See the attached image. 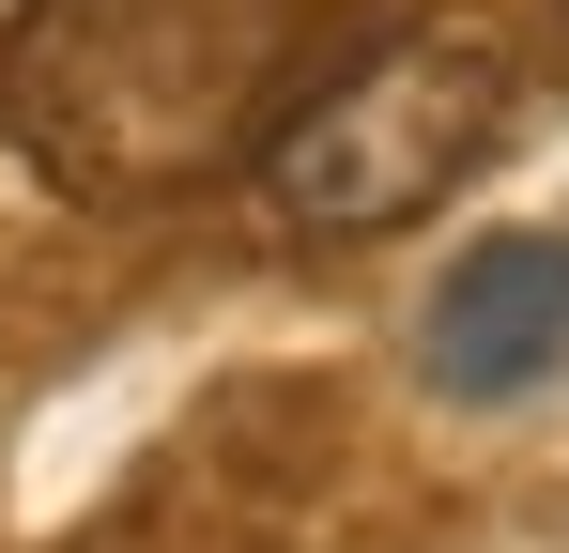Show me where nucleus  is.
<instances>
[{
	"mask_svg": "<svg viewBox=\"0 0 569 553\" xmlns=\"http://www.w3.org/2000/svg\"><path fill=\"white\" fill-rule=\"evenodd\" d=\"M492 123H508V47L462 31V16H400L339 78L292 92L247 170H262V215H278L292 247H370V231L431 215L492 154Z\"/></svg>",
	"mask_w": 569,
	"mask_h": 553,
	"instance_id": "obj_1",
	"label": "nucleus"
},
{
	"mask_svg": "<svg viewBox=\"0 0 569 553\" xmlns=\"http://www.w3.org/2000/svg\"><path fill=\"white\" fill-rule=\"evenodd\" d=\"M62 16V62L78 78H47V154L62 170H186L200 139L247 108V62H262V31H278V0H47Z\"/></svg>",
	"mask_w": 569,
	"mask_h": 553,
	"instance_id": "obj_2",
	"label": "nucleus"
},
{
	"mask_svg": "<svg viewBox=\"0 0 569 553\" xmlns=\"http://www.w3.org/2000/svg\"><path fill=\"white\" fill-rule=\"evenodd\" d=\"M416 369L447 400H539L569 369V231H477L416 308Z\"/></svg>",
	"mask_w": 569,
	"mask_h": 553,
	"instance_id": "obj_3",
	"label": "nucleus"
},
{
	"mask_svg": "<svg viewBox=\"0 0 569 553\" xmlns=\"http://www.w3.org/2000/svg\"><path fill=\"white\" fill-rule=\"evenodd\" d=\"M31 16H47V0H0V62H16V31H31Z\"/></svg>",
	"mask_w": 569,
	"mask_h": 553,
	"instance_id": "obj_4",
	"label": "nucleus"
}]
</instances>
